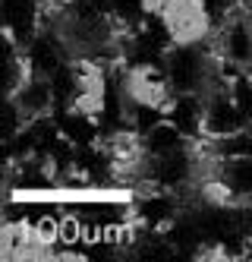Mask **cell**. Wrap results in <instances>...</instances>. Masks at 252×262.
Masks as SVG:
<instances>
[{"label": "cell", "instance_id": "6da1fadb", "mask_svg": "<svg viewBox=\"0 0 252 262\" xmlns=\"http://www.w3.org/2000/svg\"><path fill=\"white\" fill-rule=\"evenodd\" d=\"M215 51L218 57L240 70H252V10L246 4L234 7L215 29Z\"/></svg>", "mask_w": 252, "mask_h": 262}, {"label": "cell", "instance_id": "7a4b0ae2", "mask_svg": "<svg viewBox=\"0 0 252 262\" xmlns=\"http://www.w3.org/2000/svg\"><path fill=\"white\" fill-rule=\"evenodd\" d=\"M48 26V0H4V32L19 45H29Z\"/></svg>", "mask_w": 252, "mask_h": 262}, {"label": "cell", "instance_id": "3957f363", "mask_svg": "<svg viewBox=\"0 0 252 262\" xmlns=\"http://www.w3.org/2000/svg\"><path fill=\"white\" fill-rule=\"evenodd\" d=\"M167 120L177 123L192 142H199L205 136V92H177L167 104Z\"/></svg>", "mask_w": 252, "mask_h": 262}, {"label": "cell", "instance_id": "277c9868", "mask_svg": "<svg viewBox=\"0 0 252 262\" xmlns=\"http://www.w3.org/2000/svg\"><path fill=\"white\" fill-rule=\"evenodd\" d=\"M10 101H16L19 107H22V114H26L29 120H35V117H48L51 111H54V104H57L54 79H51V76H38V73H35V76H29V82L19 89Z\"/></svg>", "mask_w": 252, "mask_h": 262}, {"label": "cell", "instance_id": "5b68a950", "mask_svg": "<svg viewBox=\"0 0 252 262\" xmlns=\"http://www.w3.org/2000/svg\"><path fill=\"white\" fill-rule=\"evenodd\" d=\"M139 142H142V152L148 158H158V155H167V152H177V148L189 145L192 139L183 133V129L173 123V120H158L151 129H145V133H139Z\"/></svg>", "mask_w": 252, "mask_h": 262}, {"label": "cell", "instance_id": "8992f818", "mask_svg": "<svg viewBox=\"0 0 252 262\" xmlns=\"http://www.w3.org/2000/svg\"><path fill=\"white\" fill-rule=\"evenodd\" d=\"M230 92H234V101L240 104L243 117L252 123V70H240L234 79H230Z\"/></svg>", "mask_w": 252, "mask_h": 262}]
</instances>
